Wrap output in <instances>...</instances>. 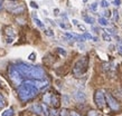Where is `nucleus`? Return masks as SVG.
<instances>
[{"instance_id": "a19ab883", "label": "nucleus", "mask_w": 122, "mask_h": 116, "mask_svg": "<svg viewBox=\"0 0 122 116\" xmlns=\"http://www.w3.org/2000/svg\"><path fill=\"white\" fill-rule=\"evenodd\" d=\"M78 47H80V48H81L82 50L84 49V45H81V44H78Z\"/></svg>"}, {"instance_id": "f3484780", "label": "nucleus", "mask_w": 122, "mask_h": 116, "mask_svg": "<svg viewBox=\"0 0 122 116\" xmlns=\"http://www.w3.org/2000/svg\"><path fill=\"white\" fill-rule=\"evenodd\" d=\"M97 21H99V23H100L101 26H107V23H107V20L104 18V17H100Z\"/></svg>"}, {"instance_id": "20e7f679", "label": "nucleus", "mask_w": 122, "mask_h": 116, "mask_svg": "<svg viewBox=\"0 0 122 116\" xmlns=\"http://www.w3.org/2000/svg\"><path fill=\"white\" fill-rule=\"evenodd\" d=\"M9 78L12 82L14 85L16 86H20L22 83V79H24V76L21 75V73L19 70H17L14 66H10L9 67Z\"/></svg>"}, {"instance_id": "2eb2a0df", "label": "nucleus", "mask_w": 122, "mask_h": 116, "mask_svg": "<svg viewBox=\"0 0 122 116\" xmlns=\"http://www.w3.org/2000/svg\"><path fill=\"white\" fill-rule=\"evenodd\" d=\"M44 102L46 104H51L52 103V95L51 94H46L44 96Z\"/></svg>"}, {"instance_id": "a211bd4d", "label": "nucleus", "mask_w": 122, "mask_h": 116, "mask_svg": "<svg viewBox=\"0 0 122 116\" xmlns=\"http://www.w3.org/2000/svg\"><path fill=\"white\" fill-rule=\"evenodd\" d=\"M12 115H14V111H12V108H9L7 111H5L1 116H12Z\"/></svg>"}, {"instance_id": "58836bf2", "label": "nucleus", "mask_w": 122, "mask_h": 116, "mask_svg": "<svg viewBox=\"0 0 122 116\" xmlns=\"http://www.w3.org/2000/svg\"><path fill=\"white\" fill-rule=\"evenodd\" d=\"M7 42H8V44L12 42V38H8V39H7Z\"/></svg>"}, {"instance_id": "4be33fe9", "label": "nucleus", "mask_w": 122, "mask_h": 116, "mask_svg": "<svg viewBox=\"0 0 122 116\" xmlns=\"http://www.w3.org/2000/svg\"><path fill=\"white\" fill-rule=\"evenodd\" d=\"M59 115L61 116H68V111H67V109H62L61 113H59Z\"/></svg>"}, {"instance_id": "7ed1b4c3", "label": "nucleus", "mask_w": 122, "mask_h": 116, "mask_svg": "<svg viewBox=\"0 0 122 116\" xmlns=\"http://www.w3.org/2000/svg\"><path fill=\"white\" fill-rule=\"evenodd\" d=\"M87 63H89L87 57L82 58L78 61H76V64L74 65V68H73V74L76 77H81V75H83L87 69Z\"/></svg>"}, {"instance_id": "e433bc0d", "label": "nucleus", "mask_w": 122, "mask_h": 116, "mask_svg": "<svg viewBox=\"0 0 122 116\" xmlns=\"http://www.w3.org/2000/svg\"><path fill=\"white\" fill-rule=\"evenodd\" d=\"M72 23H73V25H75V26H77L78 25V21L76 20V19H73V20H72Z\"/></svg>"}, {"instance_id": "c756f323", "label": "nucleus", "mask_w": 122, "mask_h": 116, "mask_svg": "<svg viewBox=\"0 0 122 116\" xmlns=\"http://www.w3.org/2000/svg\"><path fill=\"white\" fill-rule=\"evenodd\" d=\"M77 27H78V29L82 30V31H86V28H85V27L83 26V25H80V23H78Z\"/></svg>"}, {"instance_id": "aec40b11", "label": "nucleus", "mask_w": 122, "mask_h": 116, "mask_svg": "<svg viewBox=\"0 0 122 116\" xmlns=\"http://www.w3.org/2000/svg\"><path fill=\"white\" fill-rule=\"evenodd\" d=\"M101 7H103V8H107L109 7V2H107V0H101Z\"/></svg>"}, {"instance_id": "ea45409f", "label": "nucleus", "mask_w": 122, "mask_h": 116, "mask_svg": "<svg viewBox=\"0 0 122 116\" xmlns=\"http://www.w3.org/2000/svg\"><path fill=\"white\" fill-rule=\"evenodd\" d=\"M58 12H59V10H58V9H55V10H54V14H55L56 16L58 15Z\"/></svg>"}, {"instance_id": "39448f33", "label": "nucleus", "mask_w": 122, "mask_h": 116, "mask_svg": "<svg viewBox=\"0 0 122 116\" xmlns=\"http://www.w3.org/2000/svg\"><path fill=\"white\" fill-rule=\"evenodd\" d=\"M94 102H95V105L99 107V108H103L105 106V103H107V99H105V95L101 89L95 90V94H94Z\"/></svg>"}, {"instance_id": "4c0bfd02", "label": "nucleus", "mask_w": 122, "mask_h": 116, "mask_svg": "<svg viewBox=\"0 0 122 116\" xmlns=\"http://www.w3.org/2000/svg\"><path fill=\"white\" fill-rule=\"evenodd\" d=\"M118 50H119V52H120V54H122V45H121V46H119Z\"/></svg>"}, {"instance_id": "37998d69", "label": "nucleus", "mask_w": 122, "mask_h": 116, "mask_svg": "<svg viewBox=\"0 0 122 116\" xmlns=\"http://www.w3.org/2000/svg\"><path fill=\"white\" fill-rule=\"evenodd\" d=\"M86 1H87V0H83V2H86Z\"/></svg>"}, {"instance_id": "7c9ffc66", "label": "nucleus", "mask_w": 122, "mask_h": 116, "mask_svg": "<svg viewBox=\"0 0 122 116\" xmlns=\"http://www.w3.org/2000/svg\"><path fill=\"white\" fill-rule=\"evenodd\" d=\"M30 6H31L33 8H35V9H38V5L36 4V2H34V1H31V2H30Z\"/></svg>"}, {"instance_id": "393cba45", "label": "nucleus", "mask_w": 122, "mask_h": 116, "mask_svg": "<svg viewBox=\"0 0 122 116\" xmlns=\"http://www.w3.org/2000/svg\"><path fill=\"white\" fill-rule=\"evenodd\" d=\"M96 8H97V4H96V2H94V4L91 5V7H90V9H91V10H93V11H95V10H96Z\"/></svg>"}, {"instance_id": "b1692460", "label": "nucleus", "mask_w": 122, "mask_h": 116, "mask_svg": "<svg viewBox=\"0 0 122 116\" xmlns=\"http://www.w3.org/2000/svg\"><path fill=\"white\" fill-rule=\"evenodd\" d=\"M57 51H58L61 55H63V56H65V55H66V50H64L63 48H57Z\"/></svg>"}, {"instance_id": "cd10ccee", "label": "nucleus", "mask_w": 122, "mask_h": 116, "mask_svg": "<svg viewBox=\"0 0 122 116\" xmlns=\"http://www.w3.org/2000/svg\"><path fill=\"white\" fill-rule=\"evenodd\" d=\"M113 16H114L115 21H118V20H119V14H118V11H117V10H114V11H113Z\"/></svg>"}, {"instance_id": "f8f14e48", "label": "nucleus", "mask_w": 122, "mask_h": 116, "mask_svg": "<svg viewBox=\"0 0 122 116\" xmlns=\"http://www.w3.org/2000/svg\"><path fill=\"white\" fill-rule=\"evenodd\" d=\"M83 19H84L85 23H90V25H92V23H94V18L93 17H90V16H83Z\"/></svg>"}, {"instance_id": "423d86ee", "label": "nucleus", "mask_w": 122, "mask_h": 116, "mask_svg": "<svg viewBox=\"0 0 122 116\" xmlns=\"http://www.w3.org/2000/svg\"><path fill=\"white\" fill-rule=\"evenodd\" d=\"M7 9L10 12L15 14V15H20V14L24 12L25 7H24L22 5H18V4H15V2H8L7 4Z\"/></svg>"}, {"instance_id": "c9c22d12", "label": "nucleus", "mask_w": 122, "mask_h": 116, "mask_svg": "<svg viewBox=\"0 0 122 116\" xmlns=\"http://www.w3.org/2000/svg\"><path fill=\"white\" fill-rule=\"evenodd\" d=\"M104 16H105V17H111V12H110V11H105V12H104Z\"/></svg>"}, {"instance_id": "0eeeda50", "label": "nucleus", "mask_w": 122, "mask_h": 116, "mask_svg": "<svg viewBox=\"0 0 122 116\" xmlns=\"http://www.w3.org/2000/svg\"><path fill=\"white\" fill-rule=\"evenodd\" d=\"M105 99H107V103L109 105V107L112 109V111H119L120 109V104L118 103V101L115 99L111 94H107L105 95Z\"/></svg>"}, {"instance_id": "1a4fd4ad", "label": "nucleus", "mask_w": 122, "mask_h": 116, "mask_svg": "<svg viewBox=\"0 0 122 116\" xmlns=\"http://www.w3.org/2000/svg\"><path fill=\"white\" fill-rule=\"evenodd\" d=\"M74 97L76 98L78 102H84L85 98H86V96H85L84 92H82V90H77V92L74 94Z\"/></svg>"}, {"instance_id": "4468645a", "label": "nucleus", "mask_w": 122, "mask_h": 116, "mask_svg": "<svg viewBox=\"0 0 122 116\" xmlns=\"http://www.w3.org/2000/svg\"><path fill=\"white\" fill-rule=\"evenodd\" d=\"M41 107H43V113H44L45 116H51V111L48 109L46 104H41Z\"/></svg>"}, {"instance_id": "a878e982", "label": "nucleus", "mask_w": 122, "mask_h": 116, "mask_svg": "<svg viewBox=\"0 0 122 116\" xmlns=\"http://www.w3.org/2000/svg\"><path fill=\"white\" fill-rule=\"evenodd\" d=\"M83 36H84L85 39H93V36H92V35L87 34V32H84V35H83Z\"/></svg>"}, {"instance_id": "c85d7f7f", "label": "nucleus", "mask_w": 122, "mask_h": 116, "mask_svg": "<svg viewBox=\"0 0 122 116\" xmlns=\"http://www.w3.org/2000/svg\"><path fill=\"white\" fill-rule=\"evenodd\" d=\"M35 57H36V55H35V54H30L29 55V57H28V59L29 60H31V61H34V60H35Z\"/></svg>"}, {"instance_id": "6ab92c4d", "label": "nucleus", "mask_w": 122, "mask_h": 116, "mask_svg": "<svg viewBox=\"0 0 122 116\" xmlns=\"http://www.w3.org/2000/svg\"><path fill=\"white\" fill-rule=\"evenodd\" d=\"M102 38H103L105 41H111L112 40L111 35H109L107 32H103V34H102Z\"/></svg>"}, {"instance_id": "6e6552de", "label": "nucleus", "mask_w": 122, "mask_h": 116, "mask_svg": "<svg viewBox=\"0 0 122 116\" xmlns=\"http://www.w3.org/2000/svg\"><path fill=\"white\" fill-rule=\"evenodd\" d=\"M34 83H35L36 87H37L39 90H43V89H45V88H47L48 85H49V83H48L47 80H44V79H35Z\"/></svg>"}, {"instance_id": "412c9836", "label": "nucleus", "mask_w": 122, "mask_h": 116, "mask_svg": "<svg viewBox=\"0 0 122 116\" xmlns=\"http://www.w3.org/2000/svg\"><path fill=\"white\" fill-rule=\"evenodd\" d=\"M87 116H100V115H99V113L96 112V111H90Z\"/></svg>"}, {"instance_id": "c03bdc74", "label": "nucleus", "mask_w": 122, "mask_h": 116, "mask_svg": "<svg viewBox=\"0 0 122 116\" xmlns=\"http://www.w3.org/2000/svg\"><path fill=\"white\" fill-rule=\"evenodd\" d=\"M111 1H113V0H111Z\"/></svg>"}, {"instance_id": "2f4dec72", "label": "nucleus", "mask_w": 122, "mask_h": 116, "mask_svg": "<svg viewBox=\"0 0 122 116\" xmlns=\"http://www.w3.org/2000/svg\"><path fill=\"white\" fill-rule=\"evenodd\" d=\"M105 32H107L109 35H114V31H113L112 29H107L105 30Z\"/></svg>"}, {"instance_id": "f257e3e1", "label": "nucleus", "mask_w": 122, "mask_h": 116, "mask_svg": "<svg viewBox=\"0 0 122 116\" xmlns=\"http://www.w3.org/2000/svg\"><path fill=\"white\" fill-rule=\"evenodd\" d=\"M14 67L21 73L24 77L30 79H44L45 71L39 66H33V65H27L25 63H18L16 65H12Z\"/></svg>"}, {"instance_id": "72a5a7b5", "label": "nucleus", "mask_w": 122, "mask_h": 116, "mask_svg": "<svg viewBox=\"0 0 122 116\" xmlns=\"http://www.w3.org/2000/svg\"><path fill=\"white\" fill-rule=\"evenodd\" d=\"M70 115H71V116H81L80 114H77L76 112H71V113H70Z\"/></svg>"}, {"instance_id": "79ce46f5", "label": "nucleus", "mask_w": 122, "mask_h": 116, "mask_svg": "<svg viewBox=\"0 0 122 116\" xmlns=\"http://www.w3.org/2000/svg\"><path fill=\"white\" fill-rule=\"evenodd\" d=\"M1 4H2V0H0V7L2 6V5H1Z\"/></svg>"}, {"instance_id": "dca6fc26", "label": "nucleus", "mask_w": 122, "mask_h": 116, "mask_svg": "<svg viewBox=\"0 0 122 116\" xmlns=\"http://www.w3.org/2000/svg\"><path fill=\"white\" fill-rule=\"evenodd\" d=\"M6 34H7L8 36H11L12 38L15 37V32H14V29H12V28H10V27H7V28H6Z\"/></svg>"}, {"instance_id": "5701e85b", "label": "nucleus", "mask_w": 122, "mask_h": 116, "mask_svg": "<svg viewBox=\"0 0 122 116\" xmlns=\"http://www.w3.org/2000/svg\"><path fill=\"white\" fill-rule=\"evenodd\" d=\"M45 34L47 35V36H49V37H52V36H54V32H53L51 29H47V30H45Z\"/></svg>"}, {"instance_id": "ddd939ff", "label": "nucleus", "mask_w": 122, "mask_h": 116, "mask_svg": "<svg viewBox=\"0 0 122 116\" xmlns=\"http://www.w3.org/2000/svg\"><path fill=\"white\" fill-rule=\"evenodd\" d=\"M33 19H34V21H35V23L37 25L39 28H44V25H43V23H41V20L36 17V15H33Z\"/></svg>"}, {"instance_id": "f03ea898", "label": "nucleus", "mask_w": 122, "mask_h": 116, "mask_svg": "<svg viewBox=\"0 0 122 116\" xmlns=\"http://www.w3.org/2000/svg\"><path fill=\"white\" fill-rule=\"evenodd\" d=\"M38 88L36 87L34 80H26L18 87V96L21 102H28L37 96Z\"/></svg>"}, {"instance_id": "bb28decb", "label": "nucleus", "mask_w": 122, "mask_h": 116, "mask_svg": "<svg viewBox=\"0 0 122 116\" xmlns=\"http://www.w3.org/2000/svg\"><path fill=\"white\" fill-rule=\"evenodd\" d=\"M5 106V101H4V98H2V96L0 95V108H2Z\"/></svg>"}, {"instance_id": "9b49d317", "label": "nucleus", "mask_w": 122, "mask_h": 116, "mask_svg": "<svg viewBox=\"0 0 122 116\" xmlns=\"http://www.w3.org/2000/svg\"><path fill=\"white\" fill-rule=\"evenodd\" d=\"M51 104L55 107V108H57L59 105H61V102H59V97L57 96V95H52V103Z\"/></svg>"}, {"instance_id": "473e14b6", "label": "nucleus", "mask_w": 122, "mask_h": 116, "mask_svg": "<svg viewBox=\"0 0 122 116\" xmlns=\"http://www.w3.org/2000/svg\"><path fill=\"white\" fill-rule=\"evenodd\" d=\"M59 26L62 27L63 29H66V28H68V26H67V25H65V23H59Z\"/></svg>"}, {"instance_id": "9d476101", "label": "nucleus", "mask_w": 122, "mask_h": 116, "mask_svg": "<svg viewBox=\"0 0 122 116\" xmlns=\"http://www.w3.org/2000/svg\"><path fill=\"white\" fill-rule=\"evenodd\" d=\"M31 111L34 113H36L38 115H41L43 114V107H41V105H38V104H34L31 106Z\"/></svg>"}, {"instance_id": "f704fd0d", "label": "nucleus", "mask_w": 122, "mask_h": 116, "mask_svg": "<svg viewBox=\"0 0 122 116\" xmlns=\"http://www.w3.org/2000/svg\"><path fill=\"white\" fill-rule=\"evenodd\" d=\"M113 1H114L115 6H120V4H121V0H113Z\"/></svg>"}]
</instances>
